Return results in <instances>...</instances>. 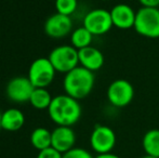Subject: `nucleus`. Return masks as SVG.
Wrapping results in <instances>:
<instances>
[{"mask_svg":"<svg viewBox=\"0 0 159 158\" xmlns=\"http://www.w3.org/2000/svg\"><path fill=\"white\" fill-rule=\"evenodd\" d=\"M48 113L57 126L71 127L81 117V106L78 100L67 94H60L52 99Z\"/></svg>","mask_w":159,"mask_h":158,"instance_id":"f257e3e1","label":"nucleus"},{"mask_svg":"<svg viewBox=\"0 0 159 158\" xmlns=\"http://www.w3.org/2000/svg\"><path fill=\"white\" fill-rule=\"evenodd\" d=\"M94 82V73L79 65L65 74L63 80L65 94L76 100L84 99L93 90Z\"/></svg>","mask_w":159,"mask_h":158,"instance_id":"f03ea898","label":"nucleus"},{"mask_svg":"<svg viewBox=\"0 0 159 158\" xmlns=\"http://www.w3.org/2000/svg\"><path fill=\"white\" fill-rule=\"evenodd\" d=\"M134 30L146 38H159V9L142 7L136 11Z\"/></svg>","mask_w":159,"mask_h":158,"instance_id":"7ed1b4c3","label":"nucleus"},{"mask_svg":"<svg viewBox=\"0 0 159 158\" xmlns=\"http://www.w3.org/2000/svg\"><path fill=\"white\" fill-rule=\"evenodd\" d=\"M48 59L52 63L57 72L67 74L77 66H79L78 50L73 46H59L54 48L49 54Z\"/></svg>","mask_w":159,"mask_h":158,"instance_id":"20e7f679","label":"nucleus"},{"mask_svg":"<svg viewBox=\"0 0 159 158\" xmlns=\"http://www.w3.org/2000/svg\"><path fill=\"white\" fill-rule=\"evenodd\" d=\"M55 73L48 57H38L30 64L27 77L35 88H47L52 84Z\"/></svg>","mask_w":159,"mask_h":158,"instance_id":"39448f33","label":"nucleus"},{"mask_svg":"<svg viewBox=\"0 0 159 158\" xmlns=\"http://www.w3.org/2000/svg\"><path fill=\"white\" fill-rule=\"evenodd\" d=\"M107 100L115 107L128 106L134 97V88L126 79H116L107 88Z\"/></svg>","mask_w":159,"mask_h":158,"instance_id":"423d86ee","label":"nucleus"},{"mask_svg":"<svg viewBox=\"0 0 159 158\" xmlns=\"http://www.w3.org/2000/svg\"><path fill=\"white\" fill-rule=\"evenodd\" d=\"M84 26L93 36H102L107 34L114 26L111 11L105 9L91 10L84 17Z\"/></svg>","mask_w":159,"mask_h":158,"instance_id":"0eeeda50","label":"nucleus"},{"mask_svg":"<svg viewBox=\"0 0 159 158\" xmlns=\"http://www.w3.org/2000/svg\"><path fill=\"white\" fill-rule=\"evenodd\" d=\"M90 145L98 155L111 153L116 145V134L114 130L103 124L95 126L90 137Z\"/></svg>","mask_w":159,"mask_h":158,"instance_id":"6e6552de","label":"nucleus"},{"mask_svg":"<svg viewBox=\"0 0 159 158\" xmlns=\"http://www.w3.org/2000/svg\"><path fill=\"white\" fill-rule=\"evenodd\" d=\"M35 89L28 77L17 76L8 82L6 88L7 97L15 103L30 102L32 93Z\"/></svg>","mask_w":159,"mask_h":158,"instance_id":"1a4fd4ad","label":"nucleus"},{"mask_svg":"<svg viewBox=\"0 0 159 158\" xmlns=\"http://www.w3.org/2000/svg\"><path fill=\"white\" fill-rule=\"evenodd\" d=\"M73 21L70 16H67L60 13H54L47 19L44 23V33L47 36L54 39H60L66 37L71 33Z\"/></svg>","mask_w":159,"mask_h":158,"instance_id":"9d476101","label":"nucleus"},{"mask_svg":"<svg viewBox=\"0 0 159 158\" xmlns=\"http://www.w3.org/2000/svg\"><path fill=\"white\" fill-rule=\"evenodd\" d=\"M51 133H52L51 146L57 152L64 154L74 148L76 143V134L71 127L57 126Z\"/></svg>","mask_w":159,"mask_h":158,"instance_id":"9b49d317","label":"nucleus"},{"mask_svg":"<svg viewBox=\"0 0 159 158\" xmlns=\"http://www.w3.org/2000/svg\"><path fill=\"white\" fill-rule=\"evenodd\" d=\"M113 25L119 29H130L134 27L136 12L126 3H118L111 10Z\"/></svg>","mask_w":159,"mask_h":158,"instance_id":"f8f14e48","label":"nucleus"},{"mask_svg":"<svg viewBox=\"0 0 159 158\" xmlns=\"http://www.w3.org/2000/svg\"><path fill=\"white\" fill-rule=\"evenodd\" d=\"M78 57L80 66L93 73L102 68V66L104 65L103 53L92 46L78 50Z\"/></svg>","mask_w":159,"mask_h":158,"instance_id":"ddd939ff","label":"nucleus"},{"mask_svg":"<svg viewBox=\"0 0 159 158\" xmlns=\"http://www.w3.org/2000/svg\"><path fill=\"white\" fill-rule=\"evenodd\" d=\"M25 124V116L23 112L17 108H9L2 113L1 128L6 131L14 132L22 128Z\"/></svg>","mask_w":159,"mask_h":158,"instance_id":"4468645a","label":"nucleus"},{"mask_svg":"<svg viewBox=\"0 0 159 158\" xmlns=\"http://www.w3.org/2000/svg\"><path fill=\"white\" fill-rule=\"evenodd\" d=\"M142 146L147 156L159 158V129H152L145 133Z\"/></svg>","mask_w":159,"mask_h":158,"instance_id":"2eb2a0df","label":"nucleus"},{"mask_svg":"<svg viewBox=\"0 0 159 158\" xmlns=\"http://www.w3.org/2000/svg\"><path fill=\"white\" fill-rule=\"evenodd\" d=\"M30 143L39 152L51 147L52 133L46 128H36L30 134Z\"/></svg>","mask_w":159,"mask_h":158,"instance_id":"dca6fc26","label":"nucleus"},{"mask_svg":"<svg viewBox=\"0 0 159 158\" xmlns=\"http://www.w3.org/2000/svg\"><path fill=\"white\" fill-rule=\"evenodd\" d=\"M92 39H93V35L84 26L76 28L70 34L71 46L77 49V50L90 47Z\"/></svg>","mask_w":159,"mask_h":158,"instance_id":"f3484780","label":"nucleus"},{"mask_svg":"<svg viewBox=\"0 0 159 158\" xmlns=\"http://www.w3.org/2000/svg\"><path fill=\"white\" fill-rule=\"evenodd\" d=\"M53 97L47 88H35L30 97V103L36 110H48Z\"/></svg>","mask_w":159,"mask_h":158,"instance_id":"a211bd4d","label":"nucleus"},{"mask_svg":"<svg viewBox=\"0 0 159 158\" xmlns=\"http://www.w3.org/2000/svg\"><path fill=\"white\" fill-rule=\"evenodd\" d=\"M78 7V0H55V9L60 14L70 16Z\"/></svg>","mask_w":159,"mask_h":158,"instance_id":"6ab92c4d","label":"nucleus"},{"mask_svg":"<svg viewBox=\"0 0 159 158\" xmlns=\"http://www.w3.org/2000/svg\"><path fill=\"white\" fill-rule=\"evenodd\" d=\"M63 158H94L90 153L84 148L74 147L70 151L64 153Z\"/></svg>","mask_w":159,"mask_h":158,"instance_id":"aec40b11","label":"nucleus"},{"mask_svg":"<svg viewBox=\"0 0 159 158\" xmlns=\"http://www.w3.org/2000/svg\"><path fill=\"white\" fill-rule=\"evenodd\" d=\"M37 158H63V154L57 152L51 146V147L46 148L43 151H40L37 155Z\"/></svg>","mask_w":159,"mask_h":158,"instance_id":"412c9836","label":"nucleus"},{"mask_svg":"<svg viewBox=\"0 0 159 158\" xmlns=\"http://www.w3.org/2000/svg\"><path fill=\"white\" fill-rule=\"evenodd\" d=\"M142 7H147V8H158L159 0H139Z\"/></svg>","mask_w":159,"mask_h":158,"instance_id":"4be33fe9","label":"nucleus"},{"mask_svg":"<svg viewBox=\"0 0 159 158\" xmlns=\"http://www.w3.org/2000/svg\"><path fill=\"white\" fill-rule=\"evenodd\" d=\"M94 158H120V157L116 154H113V153H106V154H98Z\"/></svg>","mask_w":159,"mask_h":158,"instance_id":"5701e85b","label":"nucleus"},{"mask_svg":"<svg viewBox=\"0 0 159 158\" xmlns=\"http://www.w3.org/2000/svg\"><path fill=\"white\" fill-rule=\"evenodd\" d=\"M1 122H2V113L0 112V129H2L1 128Z\"/></svg>","mask_w":159,"mask_h":158,"instance_id":"b1692460","label":"nucleus"},{"mask_svg":"<svg viewBox=\"0 0 159 158\" xmlns=\"http://www.w3.org/2000/svg\"><path fill=\"white\" fill-rule=\"evenodd\" d=\"M142 158H156V157H152V156H147V155H145V156L142 157Z\"/></svg>","mask_w":159,"mask_h":158,"instance_id":"393cba45","label":"nucleus"},{"mask_svg":"<svg viewBox=\"0 0 159 158\" xmlns=\"http://www.w3.org/2000/svg\"><path fill=\"white\" fill-rule=\"evenodd\" d=\"M103 1H105V0H103Z\"/></svg>","mask_w":159,"mask_h":158,"instance_id":"a878e982","label":"nucleus"}]
</instances>
